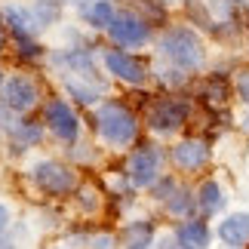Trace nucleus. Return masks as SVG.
<instances>
[{"mask_svg": "<svg viewBox=\"0 0 249 249\" xmlns=\"http://www.w3.org/2000/svg\"><path fill=\"white\" fill-rule=\"evenodd\" d=\"M99 132L105 142H111V145H129L132 139H136V117L123 108V105H102L99 108Z\"/></svg>", "mask_w": 249, "mask_h": 249, "instance_id": "obj_1", "label": "nucleus"}, {"mask_svg": "<svg viewBox=\"0 0 249 249\" xmlns=\"http://www.w3.org/2000/svg\"><path fill=\"white\" fill-rule=\"evenodd\" d=\"M160 50L178 68H200V62H203V46H200L197 34L188 31V28H172L163 40H160Z\"/></svg>", "mask_w": 249, "mask_h": 249, "instance_id": "obj_2", "label": "nucleus"}, {"mask_svg": "<svg viewBox=\"0 0 249 249\" xmlns=\"http://www.w3.org/2000/svg\"><path fill=\"white\" fill-rule=\"evenodd\" d=\"M34 181H37V188L50 191V194H68V191H74V185H77L74 172L62 163H53V160L34 166Z\"/></svg>", "mask_w": 249, "mask_h": 249, "instance_id": "obj_3", "label": "nucleus"}, {"mask_svg": "<svg viewBox=\"0 0 249 249\" xmlns=\"http://www.w3.org/2000/svg\"><path fill=\"white\" fill-rule=\"evenodd\" d=\"M111 37L117 43L123 46H139V43H145L151 31H148V25L142 22L139 16H132V13H120V16H114V22H111Z\"/></svg>", "mask_w": 249, "mask_h": 249, "instance_id": "obj_4", "label": "nucleus"}, {"mask_svg": "<svg viewBox=\"0 0 249 249\" xmlns=\"http://www.w3.org/2000/svg\"><path fill=\"white\" fill-rule=\"evenodd\" d=\"M46 123H50V129L59 136L62 142H74L77 139V129H80V123L77 117H74V111L65 105L62 99H55L50 102V108H46Z\"/></svg>", "mask_w": 249, "mask_h": 249, "instance_id": "obj_5", "label": "nucleus"}, {"mask_svg": "<svg viewBox=\"0 0 249 249\" xmlns=\"http://www.w3.org/2000/svg\"><path fill=\"white\" fill-rule=\"evenodd\" d=\"M157 169H160V154H157V151H151V148L136 151V154L129 157V181L136 188L151 185V181L157 178Z\"/></svg>", "mask_w": 249, "mask_h": 249, "instance_id": "obj_6", "label": "nucleus"}, {"mask_svg": "<svg viewBox=\"0 0 249 249\" xmlns=\"http://www.w3.org/2000/svg\"><path fill=\"white\" fill-rule=\"evenodd\" d=\"M34 102H37V89H34L31 80L13 77V80L3 83V105H6V108H13V111H28Z\"/></svg>", "mask_w": 249, "mask_h": 249, "instance_id": "obj_7", "label": "nucleus"}, {"mask_svg": "<svg viewBox=\"0 0 249 249\" xmlns=\"http://www.w3.org/2000/svg\"><path fill=\"white\" fill-rule=\"evenodd\" d=\"M185 117H188L185 105L166 99V102H160L157 108L151 111V126H154L157 132H172V129H178L181 123H185Z\"/></svg>", "mask_w": 249, "mask_h": 249, "instance_id": "obj_8", "label": "nucleus"}, {"mask_svg": "<svg viewBox=\"0 0 249 249\" xmlns=\"http://www.w3.org/2000/svg\"><path fill=\"white\" fill-rule=\"evenodd\" d=\"M105 65H108L111 74H117V77L126 80V83H142L145 80V65L136 62L126 53H108L105 55Z\"/></svg>", "mask_w": 249, "mask_h": 249, "instance_id": "obj_9", "label": "nucleus"}, {"mask_svg": "<svg viewBox=\"0 0 249 249\" xmlns=\"http://www.w3.org/2000/svg\"><path fill=\"white\" fill-rule=\"evenodd\" d=\"M172 160L181 169H200L209 160V151L203 142H181V145L172 148Z\"/></svg>", "mask_w": 249, "mask_h": 249, "instance_id": "obj_10", "label": "nucleus"}, {"mask_svg": "<svg viewBox=\"0 0 249 249\" xmlns=\"http://www.w3.org/2000/svg\"><path fill=\"white\" fill-rule=\"evenodd\" d=\"M218 234H222V240L225 243H231V246H240L249 240V215H231L228 222H222V228H218Z\"/></svg>", "mask_w": 249, "mask_h": 249, "instance_id": "obj_11", "label": "nucleus"}, {"mask_svg": "<svg viewBox=\"0 0 249 249\" xmlns=\"http://www.w3.org/2000/svg\"><path fill=\"white\" fill-rule=\"evenodd\" d=\"M178 243L185 249H203V246H209V228L203 222H185L178 228Z\"/></svg>", "mask_w": 249, "mask_h": 249, "instance_id": "obj_12", "label": "nucleus"}, {"mask_svg": "<svg viewBox=\"0 0 249 249\" xmlns=\"http://www.w3.org/2000/svg\"><path fill=\"white\" fill-rule=\"evenodd\" d=\"M86 18H89V25H95V28H111L114 9H111L108 0H95L92 6H86Z\"/></svg>", "mask_w": 249, "mask_h": 249, "instance_id": "obj_13", "label": "nucleus"}, {"mask_svg": "<svg viewBox=\"0 0 249 249\" xmlns=\"http://www.w3.org/2000/svg\"><path fill=\"white\" fill-rule=\"evenodd\" d=\"M151 237H154V228H151L148 222H136V225L129 228V243H126V249H148Z\"/></svg>", "mask_w": 249, "mask_h": 249, "instance_id": "obj_14", "label": "nucleus"}, {"mask_svg": "<svg viewBox=\"0 0 249 249\" xmlns=\"http://www.w3.org/2000/svg\"><path fill=\"white\" fill-rule=\"evenodd\" d=\"M222 191H218V185L215 181H206L203 188H200V206L206 209V213H218V209H222Z\"/></svg>", "mask_w": 249, "mask_h": 249, "instance_id": "obj_15", "label": "nucleus"}, {"mask_svg": "<svg viewBox=\"0 0 249 249\" xmlns=\"http://www.w3.org/2000/svg\"><path fill=\"white\" fill-rule=\"evenodd\" d=\"M166 200H169V213H172V215H185L188 209H191V194H188V191H185V194H181V191H176V194L166 197Z\"/></svg>", "mask_w": 249, "mask_h": 249, "instance_id": "obj_16", "label": "nucleus"}, {"mask_svg": "<svg viewBox=\"0 0 249 249\" xmlns=\"http://www.w3.org/2000/svg\"><path fill=\"white\" fill-rule=\"evenodd\" d=\"M237 92H240L243 102H249V71H243L240 77H237Z\"/></svg>", "mask_w": 249, "mask_h": 249, "instance_id": "obj_17", "label": "nucleus"}, {"mask_svg": "<svg viewBox=\"0 0 249 249\" xmlns=\"http://www.w3.org/2000/svg\"><path fill=\"white\" fill-rule=\"evenodd\" d=\"M92 249H114V240H111V237L108 234H102V237H92Z\"/></svg>", "mask_w": 249, "mask_h": 249, "instance_id": "obj_18", "label": "nucleus"}, {"mask_svg": "<svg viewBox=\"0 0 249 249\" xmlns=\"http://www.w3.org/2000/svg\"><path fill=\"white\" fill-rule=\"evenodd\" d=\"M6 222H9V213H6V206H3V203H0V228H3Z\"/></svg>", "mask_w": 249, "mask_h": 249, "instance_id": "obj_19", "label": "nucleus"}, {"mask_svg": "<svg viewBox=\"0 0 249 249\" xmlns=\"http://www.w3.org/2000/svg\"><path fill=\"white\" fill-rule=\"evenodd\" d=\"M243 129H246V132H249V117H246V120H243Z\"/></svg>", "mask_w": 249, "mask_h": 249, "instance_id": "obj_20", "label": "nucleus"}, {"mask_svg": "<svg viewBox=\"0 0 249 249\" xmlns=\"http://www.w3.org/2000/svg\"><path fill=\"white\" fill-rule=\"evenodd\" d=\"M0 46H3V34H0Z\"/></svg>", "mask_w": 249, "mask_h": 249, "instance_id": "obj_21", "label": "nucleus"}]
</instances>
